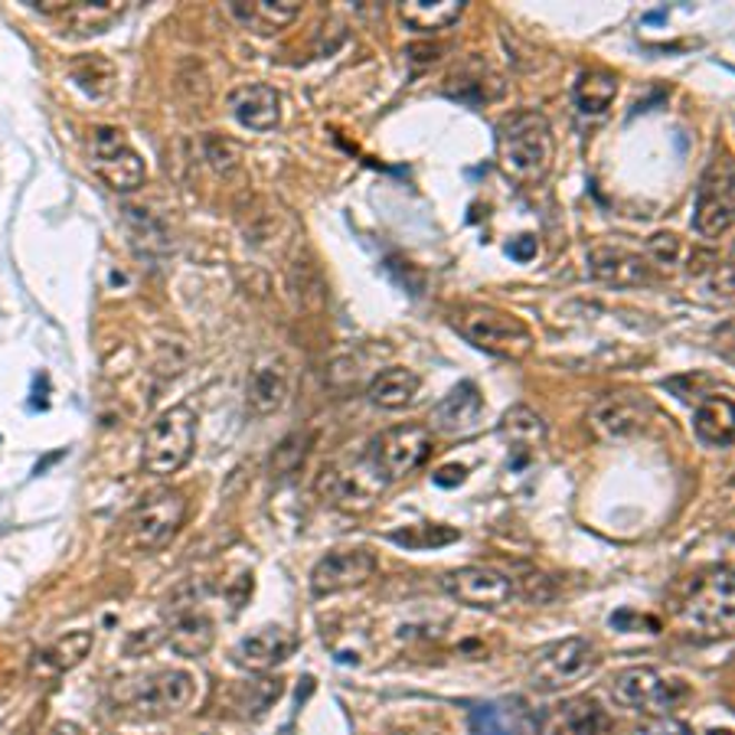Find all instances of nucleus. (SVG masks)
I'll return each instance as SVG.
<instances>
[{"label":"nucleus","instance_id":"6ab92c4d","mask_svg":"<svg viewBox=\"0 0 735 735\" xmlns=\"http://www.w3.org/2000/svg\"><path fill=\"white\" fill-rule=\"evenodd\" d=\"M288 386H292V380H288L285 360H278V356L258 360L255 370H252V376H248V390H245L248 409H252L255 415H272V412H278V409L285 405V399H288Z\"/></svg>","mask_w":735,"mask_h":735},{"label":"nucleus","instance_id":"4468645a","mask_svg":"<svg viewBox=\"0 0 735 735\" xmlns=\"http://www.w3.org/2000/svg\"><path fill=\"white\" fill-rule=\"evenodd\" d=\"M537 735H605L608 716L591 696L562 699L556 706H542L533 716Z\"/></svg>","mask_w":735,"mask_h":735},{"label":"nucleus","instance_id":"4c0bfd02","mask_svg":"<svg viewBox=\"0 0 735 735\" xmlns=\"http://www.w3.org/2000/svg\"><path fill=\"white\" fill-rule=\"evenodd\" d=\"M49 735H86V733H82V729H79L76 723H56V726H52V733H49Z\"/></svg>","mask_w":735,"mask_h":735},{"label":"nucleus","instance_id":"6e6552de","mask_svg":"<svg viewBox=\"0 0 735 735\" xmlns=\"http://www.w3.org/2000/svg\"><path fill=\"white\" fill-rule=\"evenodd\" d=\"M598 667V650L588 637H566L539 650L530 664V684L537 689H562L579 684Z\"/></svg>","mask_w":735,"mask_h":735},{"label":"nucleus","instance_id":"aec40b11","mask_svg":"<svg viewBox=\"0 0 735 735\" xmlns=\"http://www.w3.org/2000/svg\"><path fill=\"white\" fill-rule=\"evenodd\" d=\"M484 415V399L474 383H458L454 390L448 392V399L439 402V409L432 412V425L439 429L441 435H468L478 429Z\"/></svg>","mask_w":735,"mask_h":735},{"label":"nucleus","instance_id":"f704fd0d","mask_svg":"<svg viewBox=\"0 0 735 735\" xmlns=\"http://www.w3.org/2000/svg\"><path fill=\"white\" fill-rule=\"evenodd\" d=\"M635 735H693L689 726L680 719H670V716H650L644 726H637Z\"/></svg>","mask_w":735,"mask_h":735},{"label":"nucleus","instance_id":"c756f323","mask_svg":"<svg viewBox=\"0 0 735 735\" xmlns=\"http://www.w3.org/2000/svg\"><path fill=\"white\" fill-rule=\"evenodd\" d=\"M121 13V3H69L66 17L79 33H98Z\"/></svg>","mask_w":735,"mask_h":735},{"label":"nucleus","instance_id":"dca6fc26","mask_svg":"<svg viewBox=\"0 0 735 735\" xmlns=\"http://www.w3.org/2000/svg\"><path fill=\"white\" fill-rule=\"evenodd\" d=\"M588 272L595 282L611 288H631L650 282V265L625 245H591L588 248Z\"/></svg>","mask_w":735,"mask_h":735},{"label":"nucleus","instance_id":"423d86ee","mask_svg":"<svg viewBox=\"0 0 735 735\" xmlns=\"http://www.w3.org/2000/svg\"><path fill=\"white\" fill-rule=\"evenodd\" d=\"M89 164L98 174V180L118 194H131L138 187H145L147 167L141 154L128 145L121 128L111 125H98L89 138Z\"/></svg>","mask_w":735,"mask_h":735},{"label":"nucleus","instance_id":"2eb2a0df","mask_svg":"<svg viewBox=\"0 0 735 735\" xmlns=\"http://www.w3.org/2000/svg\"><path fill=\"white\" fill-rule=\"evenodd\" d=\"M444 588L454 601L468 605V608H500L513 598V582L497 572V569H484V566H464L444 576Z\"/></svg>","mask_w":735,"mask_h":735},{"label":"nucleus","instance_id":"7c9ffc66","mask_svg":"<svg viewBox=\"0 0 735 735\" xmlns=\"http://www.w3.org/2000/svg\"><path fill=\"white\" fill-rule=\"evenodd\" d=\"M203 157L209 160L213 170L229 174V170L243 160V150H239V145H236L233 138H226V135H206V138H203Z\"/></svg>","mask_w":735,"mask_h":735},{"label":"nucleus","instance_id":"4be33fe9","mask_svg":"<svg viewBox=\"0 0 735 735\" xmlns=\"http://www.w3.org/2000/svg\"><path fill=\"white\" fill-rule=\"evenodd\" d=\"M500 435L507 439L510 458H513V464L520 468V464L530 461L533 451H539V448L546 444V422L539 419L533 409L513 405V409L503 415V422H500Z\"/></svg>","mask_w":735,"mask_h":735},{"label":"nucleus","instance_id":"c9c22d12","mask_svg":"<svg viewBox=\"0 0 735 735\" xmlns=\"http://www.w3.org/2000/svg\"><path fill=\"white\" fill-rule=\"evenodd\" d=\"M537 239L533 236H520V239H510L507 243V255L510 258H517V262H530V258H537Z\"/></svg>","mask_w":735,"mask_h":735},{"label":"nucleus","instance_id":"a211bd4d","mask_svg":"<svg viewBox=\"0 0 735 735\" xmlns=\"http://www.w3.org/2000/svg\"><path fill=\"white\" fill-rule=\"evenodd\" d=\"M229 111L248 131H272L282 121V98L265 82H245L229 92Z\"/></svg>","mask_w":735,"mask_h":735},{"label":"nucleus","instance_id":"f03ea898","mask_svg":"<svg viewBox=\"0 0 735 735\" xmlns=\"http://www.w3.org/2000/svg\"><path fill=\"white\" fill-rule=\"evenodd\" d=\"M500 150V167L507 177H513L517 184H537L549 174L552 167V128L539 111H523L513 115L497 138Z\"/></svg>","mask_w":735,"mask_h":735},{"label":"nucleus","instance_id":"9d476101","mask_svg":"<svg viewBox=\"0 0 735 735\" xmlns=\"http://www.w3.org/2000/svg\"><path fill=\"white\" fill-rule=\"evenodd\" d=\"M432 454V432L425 425H395L373 441V468L383 481L415 474Z\"/></svg>","mask_w":735,"mask_h":735},{"label":"nucleus","instance_id":"ea45409f","mask_svg":"<svg viewBox=\"0 0 735 735\" xmlns=\"http://www.w3.org/2000/svg\"><path fill=\"white\" fill-rule=\"evenodd\" d=\"M402 735H435V733H402Z\"/></svg>","mask_w":735,"mask_h":735},{"label":"nucleus","instance_id":"1a4fd4ad","mask_svg":"<svg viewBox=\"0 0 735 735\" xmlns=\"http://www.w3.org/2000/svg\"><path fill=\"white\" fill-rule=\"evenodd\" d=\"M735 216V177L733 160L723 154L703 177L699 194H696V213L693 226L703 239H719L733 229Z\"/></svg>","mask_w":735,"mask_h":735},{"label":"nucleus","instance_id":"5701e85b","mask_svg":"<svg viewBox=\"0 0 735 735\" xmlns=\"http://www.w3.org/2000/svg\"><path fill=\"white\" fill-rule=\"evenodd\" d=\"M395 13L412 33H439L458 23V17L464 13V0H405Z\"/></svg>","mask_w":735,"mask_h":735},{"label":"nucleus","instance_id":"b1692460","mask_svg":"<svg viewBox=\"0 0 735 735\" xmlns=\"http://www.w3.org/2000/svg\"><path fill=\"white\" fill-rule=\"evenodd\" d=\"M696 439L709 448H729L735 435V409L729 395H706V402L693 415Z\"/></svg>","mask_w":735,"mask_h":735},{"label":"nucleus","instance_id":"e433bc0d","mask_svg":"<svg viewBox=\"0 0 735 735\" xmlns=\"http://www.w3.org/2000/svg\"><path fill=\"white\" fill-rule=\"evenodd\" d=\"M435 484H441V488H454V484H464V468L461 464H451V468H441L439 474H435Z\"/></svg>","mask_w":735,"mask_h":735},{"label":"nucleus","instance_id":"58836bf2","mask_svg":"<svg viewBox=\"0 0 735 735\" xmlns=\"http://www.w3.org/2000/svg\"><path fill=\"white\" fill-rule=\"evenodd\" d=\"M709 735H729V733H726V729H716V733H709Z\"/></svg>","mask_w":735,"mask_h":735},{"label":"nucleus","instance_id":"7ed1b4c3","mask_svg":"<svg viewBox=\"0 0 735 735\" xmlns=\"http://www.w3.org/2000/svg\"><path fill=\"white\" fill-rule=\"evenodd\" d=\"M451 324L468 343H474L488 353H497V356H507V360H520L533 350L530 327L520 317H513L507 311H497L490 304L458 307L451 314Z\"/></svg>","mask_w":735,"mask_h":735},{"label":"nucleus","instance_id":"9b49d317","mask_svg":"<svg viewBox=\"0 0 735 735\" xmlns=\"http://www.w3.org/2000/svg\"><path fill=\"white\" fill-rule=\"evenodd\" d=\"M650 422V405L635 392H611L588 412V429L601 441L631 439Z\"/></svg>","mask_w":735,"mask_h":735},{"label":"nucleus","instance_id":"0eeeda50","mask_svg":"<svg viewBox=\"0 0 735 735\" xmlns=\"http://www.w3.org/2000/svg\"><path fill=\"white\" fill-rule=\"evenodd\" d=\"M686 696V686L677 680H667L654 667H628L615 677L611 684V699L628 709V713H644V716H667L680 699Z\"/></svg>","mask_w":735,"mask_h":735},{"label":"nucleus","instance_id":"412c9836","mask_svg":"<svg viewBox=\"0 0 735 735\" xmlns=\"http://www.w3.org/2000/svg\"><path fill=\"white\" fill-rule=\"evenodd\" d=\"M301 7L292 0H245L229 3V17L255 37H275L297 20Z\"/></svg>","mask_w":735,"mask_h":735},{"label":"nucleus","instance_id":"f3484780","mask_svg":"<svg viewBox=\"0 0 735 735\" xmlns=\"http://www.w3.org/2000/svg\"><path fill=\"white\" fill-rule=\"evenodd\" d=\"M297 647V637L292 628L285 625H265L252 635H245L236 647V660L243 664L245 670H255V674H265V670H275L278 664H285Z\"/></svg>","mask_w":735,"mask_h":735},{"label":"nucleus","instance_id":"2f4dec72","mask_svg":"<svg viewBox=\"0 0 735 735\" xmlns=\"http://www.w3.org/2000/svg\"><path fill=\"white\" fill-rule=\"evenodd\" d=\"M471 735H513V733H510V726L503 723L500 706L481 703V706L471 709Z\"/></svg>","mask_w":735,"mask_h":735},{"label":"nucleus","instance_id":"20e7f679","mask_svg":"<svg viewBox=\"0 0 735 735\" xmlns=\"http://www.w3.org/2000/svg\"><path fill=\"white\" fill-rule=\"evenodd\" d=\"M196 441V412L190 405H170L164 409L145 432V451H141V461H145L147 474H157V478H167V474H177L190 454H194Z\"/></svg>","mask_w":735,"mask_h":735},{"label":"nucleus","instance_id":"f257e3e1","mask_svg":"<svg viewBox=\"0 0 735 735\" xmlns=\"http://www.w3.org/2000/svg\"><path fill=\"white\" fill-rule=\"evenodd\" d=\"M674 618L703 637H729L735 625L733 569L716 566L684 586V595L670 605Z\"/></svg>","mask_w":735,"mask_h":735},{"label":"nucleus","instance_id":"f8f14e48","mask_svg":"<svg viewBox=\"0 0 735 735\" xmlns=\"http://www.w3.org/2000/svg\"><path fill=\"white\" fill-rule=\"evenodd\" d=\"M190 699H194V677L187 670H160L135 684L128 706L138 716H174L187 709Z\"/></svg>","mask_w":735,"mask_h":735},{"label":"nucleus","instance_id":"ddd939ff","mask_svg":"<svg viewBox=\"0 0 735 735\" xmlns=\"http://www.w3.org/2000/svg\"><path fill=\"white\" fill-rule=\"evenodd\" d=\"M376 572V556L366 549H343V552H327L324 559H317L314 572H311V591L317 598L350 591V588L366 586Z\"/></svg>","mask_w":735,"mask_h":735},{"label":"nucleus","instance_id":"393cba45","mask_svg":"<svg viewBox=\"0 0 735 735\" xmlns=\"http://www.w3.org/2000/svg\"><path fill=\"white\" fill-rule=\"evenodd\" d=\"M419 386H422V380L412 370L390 366V370H383L370 380V402L380 405V409H390V412L409 409L419 395Z\"/></svg>","mask_w":735,"mask_h":735},{"label":"nucleus","instance_id":"cd10ccee","mask_svg":"<svg viewBox=\"0 0 735 735\" xmlns=\"http://www.w3.org/2000/svg\"><path fill=\"white\" fill-rule=\"evenodd\" d=\"M618 96V79L601 69H588L576 82V105L586 115H605Z\"/></svg>","mask_w":735,"mask_h":735},{"label":"nucleus","instance_id":"72a5a7b5","mask_svg":"<svg viewBox=\"0 0 735 735\" xmlns=\"http://www.w3.org/2000/svg\"><path fill=\"white\" fill-rule=\"evenodd\" d=\"M680 239L674 236V233H657V236H650L647 239V252L660 262V265H674L677 258H680Z\"/></svg>","mask_w":735,"mask_h":735},{"label":"nucleus","instance_id":"473e14b6","mask_svg":"<svg viewBox=\"0 0 735 735\" xmlns=\"http://www.w3.org/2000/svg\"><path fill=\"white\" fill-rule=\"evenodd\" d=\"M304 454H307V435H292V439H285L278 444L272 464H275L278 474H288V471H294V468L301 464Z\"/></svg>","mask_w":735,"mask_h":735},{"label":"nucleus","instance_id":"c85d7f7f","mask_svg":"<svg viewBox=\"0 0 735 735\" xmlns=\"http://www.w3.org/2000/svg\"><path fill=\"white\" fill-rule=\"evenodd\" d=\"M125 223H128V233H131V248L145 258H157L160 252H167V239H164V229L157 219H150L145 209H135V206H125Z\"/></svg>","mask_w":735,"mask_h":735},{"label":"nucleus","instance_id":"39448f33","mask_svg":"<svg viewBox=\"0 0 735 735\" xmlns=\"http://www.w3.org/2000/svg\"><path fill=\"white\" fill-rule=\"evenodd\" d=\"M187 520V497L174 488H157L145 493L125 520V537L135 549L157 552L170 546Z\"/></svg>","mask_w":735,"mask_h":735},{"label":"nucleus","instance_id":"a878e982","mask_svg":"<svg viewBox=\"0 0 735 735\" xmlns=\"http://www.w3.org/2000/svg\"><path fill=\"white\" fill-rule=\"evenodd\" d=\"M92 650V631H69L59 640H52L37 654V670L40 674H69L72 667H79Z\"/></svg>","mask_w":735,"mask_h":735},{"label":"nucleus","instance_id":"bb28decb","mask_svg":"<svg viewBox=\"0 0 735 735\" xmlns=\"http://www.w3.org/2000/svg\"><path fill=\"white\" fill-rule=\"evenodd\" d=\"M213 621L203 615V611H187L174 621V631H170V647L180 654V657H203L209 647H213Z\"/></svg>","mask_w":735,"mask_h":735}]
</instances>
